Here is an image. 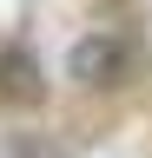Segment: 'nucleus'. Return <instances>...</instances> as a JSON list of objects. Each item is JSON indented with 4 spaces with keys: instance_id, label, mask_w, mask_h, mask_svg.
<instances>
[{
    "instance_id": "nucleus-1",
    "label": "nucleus",
    "mask_w": 152,
    "mask_h": 158,
    "mask_svg": "<svg viewBox=\"0 0 152 158\" xmlns=\"http://www.w3.org/2000/svg\"><path fill=\"white\" fill-rule=\"evenodd\" d=\"M132 40L119 33V27H93V33H80L66 46V79L80 92H119L126 79H132Z\"/></svg>"
},
{
    "instance_id": "nucleus-2",
    "label": "nucleus",
    "mask_w": 152,
    "mask_h": 158,
    "mask_svg": "<svg viewBox=\"0 0 152 158\" xmlns=\"http://www.w3.org/2000/svg\"><path fill=\"white\" fill-rule=\"evenodd\" d=\"M46 99V66L27 40H0V106H40Z\"/></svg>"
}]
</instances>
